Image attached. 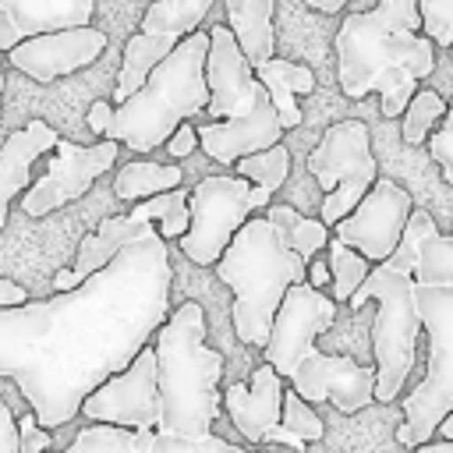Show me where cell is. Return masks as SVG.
<instances>
[{
  "mask_svg": "<svg viewBox=\"0 0 453 453\" xmlns=\"http://www.w3.org/2000/svg\"><path fill=\"white\" fill-rule=\"evenodd\" d=\"M170 287L166 237L149 226L85 283L0 308V379L21 389L42 428L67 425L170 319Z\"/></svg>",
  "mask_w": 453,
  "mask_h": 453,
  "instance_id": "1",
  "label": "cell"
},
{
  "mask_svg": "<svg viewBox=\"0 0 453 453\" xmlns=\"http://www.w3.org/2000/svg\"><path fill=\"white\" fill-rule=\"evenodd\" d=\"M418 0H379L372 11L347 14L336 32V78L347 99L382 96V117L407 110L418 81L435 67V42L418 32Z\"/></svg>",
  "mask_w": 453,
  "mask_h": 453,
  "instance_id": "2",
  "label": "cell"
},
{
  "mask_svg": "<svg viewBox=\"0 0 453 453\" xmlns=\"http://www.w3.org/2000/svg\"><path fill=\"white\" fill-rule=\"evenodd\" d=\"M414 304L428 336V368L400 403L403 425L396 428V439L411 449L432 442L442 418L453 411V234H442L439 226L418 251Z\"/></svg>",
  "mask_w": 453,
  "mask_h": 453,
  "instance_id": "3",
  "label": "cell"
},
{
  "mask_svg": "<svg viewBox=\"0 0 453 453\" xmlns=\"http://www.w3.org/2000/svg\"><path fill=\"white\" fill-rule=\"evenodd\" d=\"M159 379V425L163 435L209 439L223 414V354L205 343V311L184 301L152 336Z\"/></svg>",
  "mask_w": 453,
  "mask_h": 453,
  "instance_id": "4",
  "label": "cell"
},
{
  "mask_svg": "<svg viewBox=\"0 0 453 453\" xmlns=\"http://www.w3.org/2000/svg\"><path fill=\"white\" fill-rule=\"evenodd\" d=\"M435 230V219L425 209H414L396 251L365 276V283L347 301L350 308H365L368 301L379 304L372 322V350H375V403H393L407 386L414 368L421 319L414 304V265L421 241Z\"/></svg>",
  "mask_w": 453,
  "mask_h": 453,
  "instance_id": "5",
  "label": "cell"
},
{
  "mask_svg": "<svg viewBox=\"0 0 453 453\" xmlns=\"http://www.w3.org/2000/svg\"><path fill=\"white\" fill-rule=\"evenodd\" d=\"M205 81H209L205 113L223 117L216 124H198V145L209 159L234 166L241 156L273 149L283 138V120L226 25L209 28Z\"/></svg>",
  "mask_w": 453,
  "mask_h": 453,
  "instance_id": "6",
  "label": "cell"
},
{
  "mask_svg": "<svg viewBox=\"0 0 453 453\" xmlns=\"http://www.w3.org/2000/svg\"><path fill=\"white\" fill-rule=\"evenodd\" d=\"M216 276L234 290V333L248 347H265L283 294L308 283V262L276 234L269 216H248L216 262Z\"/></svg>",
  "mask_w": 453,
  "mask_h": 453,
  "instance_id": "7",
  "label": "cell"
},
{
  "mask_svg": "<svg viewBox=\"0 0 453 453\" xmlns=\"http://www.w3.org/2000/svg\"><path fill=\"white\" fill-rule=\"evenodd\" d=\"M205 57H209V32L184 35L170 57H163L145 85L113 106L110 127L103 138L127 145L131 152H152L156 145L170 142V134L195 113L209 106V81H205Z\"/></svg>",
  "mask_w": 453,
  "mask_h": 453,
  "instance_id": "8",
  "label": "cell"
},
{
  "mask_svg": "<svg viewBox=\"0 0 453 453\" xmlns=\"http://www.w3.org/2000/svg\"><path fill=\"white\" fill-rule=\"evenodd\" d=\"M308 173L326 191L319 219L333 230L343 216L354 212V205L368 195V188L379 177L372 142H368V124L350 117L326 127L319 145L308 152Z\"/></svg>",
  "mask_w": 453,
  "mask_h": 453,
  "instance_id": "9",
  "label": "cell"
},
{
  "mask_svg": "<svg viewBox=\"0 0 453 453\" xmlns=\"http://www.w3.org/2000/svg\"><path fill=\"white\" fill-rule=\"evenodd\" d=\"M188 209H191V226L184 237H177V244L195 265H216L226 244L234 241V234L255 212L251 180L241 173L202 177L191 188Z\"/></svg>",
  "mask_w": 453,
  "mask_h": 453,
  "instance_id": "10",
  "label": "cell"
},
{
  "mask_svg": "<svg viewBox=\"0 0 453 453\" xmlns=\"http://www.w3.org/2000/svg\"><path fill=\"white\" fill-rule=\"evenodd\" d=\"M117 149H120V142H113V138H103L96 145H74V142L60 138L42 177L21 191V212L46 216V212H57L60 205L81 198L117 163Z\"/></svg>",
  "mask_w": 453,
  "mask_h": 453,
  "instance_id": "11",
  "label": "cell"
},
{
  "mask_svg": "<svg viewBox=\"0 0 453 453\" xmlns=\"http://www.w3.org/2000/svg\"><path fill=\"white\" fill-rule=\"evenodd\" d=\"M283 379L311 407L333 403L340 414H357L375 400V365H357L347 354H322L315 343L283 368Z\"/></svg>",
  "mask_w": 453,
  "mask_h": 453,
  "instance_id": "12",
  "label": "cell"
},
{
  "mask_svg": "<svg viewBox=\"0 0 453 453\" xmlns=\"http://www.w3.org/2000/svg\"><path fill=\"white\" fill-rule=\"evenodd\" d=\"M81 414L99 425L120 428H156L159 425V379H156V347L145 343L138 357L92 389L81 403Z\"/></svg>",
  "mask_w": 453,
  "mask_h": 453,
  "instance_id": "13",
  "label": "cell"
},
{
  "mask_svg": "<svg viewBox=\"0 0 453 453\" xmlns=\"http://www.w3.org/2000/svg\"><path fill=\"white\" fill-rule=\"evenodd\" d=\"M414 212V202L411 195L389 180V177H375V184L368 188V195L354 205L350 216H343L333 230L336 241H343L347 248L361 251L368 262H386L400 237H403V226Z\"/></svg>",
  "mask_w": 453,
  "mask_h": 453,
  "instance_id": "14",
  "label": "cell"
},
{
  "mask_svg": "<svg viewBox=\"0 0 453 453\" xmlns=\"http://www.w3.org/2000/svg\"><path fill=\"white\" fill-rule=\"evenodd\" d=\"M103 50H106V32L92 25H78V28H57V32H39L21 39L7 53V60L14 64V71L28 74L32 81L50 85L64 74L88 67Z\"/></svg>",
  "mask_w": 453,
  "mask_h": 453,
  "instance_id": "15",
  "label": "cell"
},
{
  "mask_svg": "<svg viewBox=\"0 0 453 453\" xmlns=\"http://www.w3.org/2000/svg\"><path fill=\"white\" fill-rule=\"evenodd\" d=\"M336 319V301L326 297L319 287L311 283H294L287 294H283V304L273 319V333L262 347L265 361L283 375V368L304 350L311 347Z\"/></svg>",
  "mask_w": 453,
  "mask_h": 453,
  "instance_id": "16",
  "label": "cell"
},
{
  "mask_svg": "<svg viewBox=\"0 0 453 453\" xmlns=\"http://www.w3.org/2000/svg\"><path fill=\"white\" fill-rule=\"evenodd\" d=\"M223 407L241 439L265 442L283 418V375L269 361L258 365L248 382H230L223 389Z\"/></svg>",
  "mask_w": 453,
  "mask_h": 453,
  "instance_id": "17",
  "label": "cell"
},
{
  "mask_svg": "<svg viewBox=\"0 0 453 453\" xmlns=\"http://www.w3.org/2000/svg\"><path fill=\"white\" fill-rule=\"evenodd\" d=\"M60 142V134L46 124V120H28L21 131H11L0 145V230L7 223V209L11 202L32 184V166L35 159H42L46 152H53Z\"/></svg>",
  "mask_w": 453,
  "mask_h": 453,
  "instance_id": "18",
  "label": "cell"
},
{
  "mask_svg": "<svg viewBox=\"0 0 453 453\" xmlns=\"http://www.w3.org/2000/svg\"><path fill=\"white\" fill-rule=\"evenodd\" d=\"M149 226H152V223H142V219H134L131 212H124V216H106L88 237H81L74 262H71L67 269H57V273H53V290H71V287L85 283L92 273H99L120 248H127V244H131L134 237H142Z\"/></svg>",
  "mask_w": 453,
  "mask_h": 453,
  "instance_id": "19",
  "label": "cell"
},
{
  "mask_svg": "<svg viewBox=\"0 0 453 453\" xmlns=\"http://www.w3.org/2000/svg\"><path fill=\"white\" fill-rule=\"evenodd\" d=\"M255 78L265 85L280 120H283V131L297 127L301 124V106H297V96H311L315 92V74L311 67L304 64H294V60H283V57H269L262 64H255Z\"/></svg>",
  "mask_w": 453,
  "mask_h": 453,
  "instance_id": "20",
  "label": "cell"
},
{
  "mask_svg": "<svg viewBox=\"0 0 453 453\" xmlns=\"http://www.w3.org/2000/svg\"><path fill=\"white\" fill-rule=\"evenodd\" d=\"M223 7H226V25L241 53L251 60V67L269 60L276 50V32H273L276 0H223Z\"/></svg>",
  "mask_w": 453,
  "mask_h": 453,
  "instance_id": "21",
  "label": "cell"
},
{
  "mask_svg": "<svg viewBox=\"0 0 453 453\" xmlns=\"http://www.w3.org/2000/svg\"><path fill=\"white\" fill-rule=\"evenodd\" d=\"M0 7H7L14 14L21 39H28L39 32L88 25L96 0H0Z\"/></svg>",
  "mask_w": 453,
  "mask_h": 453,
  "instance_id": "22",
  "label": "cell"
},
{
  "mask_svg": "<svg viewBox=\"0 0 453 453\" xmlns=\"http://www.w3.org/2000/svg\"><path fill=\"white\" fill-rule=\"evenodd\" d=\"M177 46V39L170 35H152V32H134L127 42H124V60H120V71H117V88H113V103L120 106L127 96H134L145 78L152 74V67L170 57Z\"/></svg>",
  "mask_w": 453,
  "mask_h": 453,
  "instance_id": "23",
  "label": "cell"
},
{
  "mask_svg": "<svg viewBox=\"0 0 453 453\" xmlns=\"http://www.w3.org/2000/svg\"><path fill=\"white\" fill-rule=\"evenodd\" d=\"M234 170L251 180V205H255V209H269V205H273V195L283 188V180H287V173H290V152H287L283 142H276L273 149L241 156V159L234 163Z\"/></svg>",
  "mask_w": 453,
  "mask_h": 453,
  "instance_id": "24",
  "label": "cell"
},
{
  "mask_svg": "<svg viewBox=\"0 0 453 453\" xmlns=\"http://www.w3.org/2000/svg\"><path fill=\"white\" fill-rule=\"evenodd\" d=\"M184 180V170L173 166V163H152V159H131L117 170L113 177V195L124 198V202H142V198H152L159 191H173L180 188Z\"/></svg>",
  "mask_w": 453,
  "mask_h": 453,
  "instance_id": "25",
  "label": "cell"
},
{
  "mask_svg": "<svg viewBox=\"0 0 453 453\" xmlns=\"http://www.w3.org/2000/svg\"><path fill=\"white\" fill-rule=\"evenodd\" d=\"M216 0H152L145 18H142V32L152 35H170V39H184L191 32H198V21L212 11Z\"/></svg>",
  "mask_w": 453,
  "mask_h": 453,
  "instance_id": "26",
  "label": "cell"
},
{
  "mask_svg": "<svg viewBox=\"0 0 453 453\" xmlns=\"http://www.w3.org/2000/svg\"><path fill=\"white\" fill-rule=\"evenodd\" d=\"M326 435V425H322V418L311 411V403L297 393V389H283V418H280V425L269 432V439L265 442H283V446H290V449H304L308 442H319Z\"/></svg>",
  "mask_w": 453,
  "mask_h": 453,
  "instance_id": "27",
  "label": "cell"
},
{
  "mask_svg": "<svg viewBox=\"0 0 453 453\" xmlns=\"http://www.w3.org/2000/svg\"><path fill=\"white\" fill-rule=\"evenodd\" d=\"M265 216H269V223L276 226V234H280V237H283L304 262H311L315 251H322V248L329 244V226H326L322 219L301 216L297 209L280 205V202H273V205L265 209Z\"/></svg>",
  "mask_w": 453,
  "mask_h": 453,
  "instance_id": "28",
  "label": "cell"
},
{
  "mask_svg": "<svg viewBox=\"0 0 453 453\" xmlns=\"http://www.w3.org/2000/svg\"><path fill=\"white\" fill-rule=\"evenodd\" d=\"M191 191L188 188H173V191H159L152 198H142L131 205V216L142 223H156V230L170 241V237H184L191 226V209H188Z\"/></svg>",
  "mask_w": 453,
  "mask_h": 453,
  "instance_id": "29",
  "label": "cell"
},
{
  "mask_svg": "<svg viewBox=\"0 0 453 453\" xmlns=\"http://www.w3.org/2000/svg\"><path fill=\"white\" fill-rule=\"evenodd\" d=\"M57 453H145V446H142V439H138L134 428L88 421V425L71 439V446H64V449H57Z\"/></svg>",
  "mask_w": 453,
  "mask_h": 453,
  "instance_id": "30",
  "label": "cell"
},
{
  "mask_svg": "<svg viewBox=\"0 0 453 453\" xmlns=\"http://www.w3.org/2000/svg\"><path fill=\"white\" fill-rule=\"evenodd\" d=\"M329 273H333V301L340 304V301H350L354 297V290L365 283V276L372 273L368 269V258L361 255V251H354V248H347L343 241H336V237H329Z\"/></svg>",
  "mask_w": 453,
  "mask_h": 453,
  "instance_id": "31",
  "label": "cell"
},
{
  "mask_svg": "<svg viewBox=\"0 0 453 453\" xmlns=\"http://www.w3.org/2000/svg\"><path fill=\"white\" fill-rule=\"evenodd\" d=\"M446 99L439 96V92H432V88H418L414 96H411V103H407V110H403V142H411V145H421L425 138H428V131L446 117Z\"/></svg>",
  "mask_w": 453,
  "mask_h": 453,
  "instance_id": "32",
  "label": "cell"
},
{
  "mask_svg": "<svg viewBox=\"0 0 453 453\" xmlns=\"http://www.w3.org/2000/svg\"><path fill=\"white\" fill-rule=\"evenodd\" d=\"M421 28L435 46H453V0H418Z\"/></svg>",
  "mask_w": 453,
  "mask_h": 453,
  "instance_id": "33",
  "label": "cell"
},
{
  "mask_svg": "<svg viewBox=\"0 0 453 453\" xmlns=\"http://www.w3.org/2000/svg\"><path fill=\"white\" fill-rule=\"evenodd\" d=\"M428 156L439 163L442 177L453 184V103H449V110H446V117H442L439 131L428 138Z\"/></svg>",
  "mask_w": 453,
  "mask_h": 453,
  "instance_id": "34",
  "label": "cell"
},
{
  "mask_svg": "<svg viewBox=\"0 0 453 453\" xmlns=\"http://www.w3.org/2000/svg\"><path fill=\"white\" fill-rule=\"evenodd\" d=\"M50 442H53L50 428H42L32 411L18 418V449L21 453H50Z\"/></svg>",
  "mask_w": 453,
  "mask_h": 453,
  "instance_id": "35",
  "label": "cell"
},
{
  "mask_svg": "<svg viewBox=\"0 0 453 453\" xmlns=\"http://www.w3.org/2000/svg\"><path fill=\"white\" fill-rule=\"evenodd\" d=\"M0 453H21L18 449V418L0 396Z\"/></svg>",
  "mask_w": 453,
  "mask_h": 453,
  "instance_id": "36",
  "label": "cell"
},
{
  "mask_svg": "<svg viewBox=\"0 0 453 453\" xmlns=\"http://www.w3.org/2000/svg\"><path fill=\"white\" fill-rule=\"evenodd\" d=\"M195 145H198V131H195L188 120H184V124L170 134V142H166V149H170V156H173V159L191 156V152H195Z\"/></svg>",
  "mask_w": 453,
  "mask_h": 453,
  "instance_id": "37",
  "label": "cell"
},
{
  "mask_svg": "<svg viewBox=\"0 0 453 453\" xmlns=\"http://www.w3.org/2000/svg\"><path fill=\"white\" fill-rule=\"evenodd\" d=\"M110 117H113V106L106 103V99H96L92 106H88V127L103 138L106 134V127H110Z\"/></svg>",
  "mask_w": 453,
  "mask_h": 453,
  "instance_id": "38",
  "label": "cell"
},
{
  "mask_svg": "<svg viewBox=\"0 0 453 453\" xmlns=\"http://www.w3.org/2000/svg\"><path fill=\"white\" fill-rule=\"evenodd\" d=\"M25 301H28V290H25L21 283L0 276V308H18V304H25Z\"/></svg>",
  "mask_w": 453,
  "mask_h": 453,
  "instance_id": "39",
  "label": "cell"
},
{
  "mask_svg": "<svg viewBox=\"0 0 453 453\" xmlns=\"http://www.w3.org/2000/svg\"><path fill=\"white\" fill-rule=\"evenodd\" d=\"M333 280V273H329V262H308V283L311 287H322V283H329Z\"/></svg>",
  "mask_w": 453,
  "mask_h": 453,
  "instance_id": "40",
  "label": "cell"
},
{
  "mask_svg": "<svg viewBox=\"0 0 453 453\" xmlns=\"http://www.w3.org/2000/svg\"><path fill=\"white\" fill-rule=\"evenodd\" d=\"M414 453H453V439H432V442H421Z\"/></svg>",
  "mask_w": 453,
  "mask_h": 453,
  "instance_id": "41",
  "label": "cell"
},
{
  "mask_svg": "<svg viewBox=\"0 0 453 453\" xmlns=\"http://www.w3.org/2000/svg\"><path fill=\"white\" fill-rule=\"evenodd\" d=\"M308 4H311L315 11H322V14H336V11H340V7H347L350 0H308Z\"/></svg>",
  "mask_w": 453,
  "mask_h": 453,
  "instance_id": "42",
  "label": "cell"
},
{
  "mask_svg": "<svg viewBox=\"0 0 453 453\" xmlns=\"http://www.w3.org/2000/svg\"><path fill=\"white\" fill-rule=\"evenodd\" d=\"M0 99H4V67H0Z\"/></svg>",
  "mask_w": 453,
  "mask_h": 453,
  "instance_id": "43",
  "label": "cell"
},
{
  "mask_svg": "<svg viewBox=\"0 0 453 453\" xmlns=\"http://www.w3.org/2000/svg\"><path fill=\"white\" fill-rule=\"evenodd\" d=\"M449 53H453V46H449Z\"/></svg>",
  "mask_w": 453,
  "mask_h": 453,
  "instance_id": "44",
  "label": "cell"
},
{
  "mask_svg": "<svg viewBox=\"0 0 453 453\" xmlns=\"http://www.w3.org/2000/svg\"><path fill=\"white\" fill-rule=\"evenodd\" d=\"M255 453H262V449H255Z\"/></svg>",
  "mask_w": 453,
  "mask_h": 453,
  "instance_id": "45",
  "label": "cell"
}]
</instances>
